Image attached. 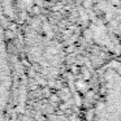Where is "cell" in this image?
Here are the masks:
<instances>
[]
</instances>
